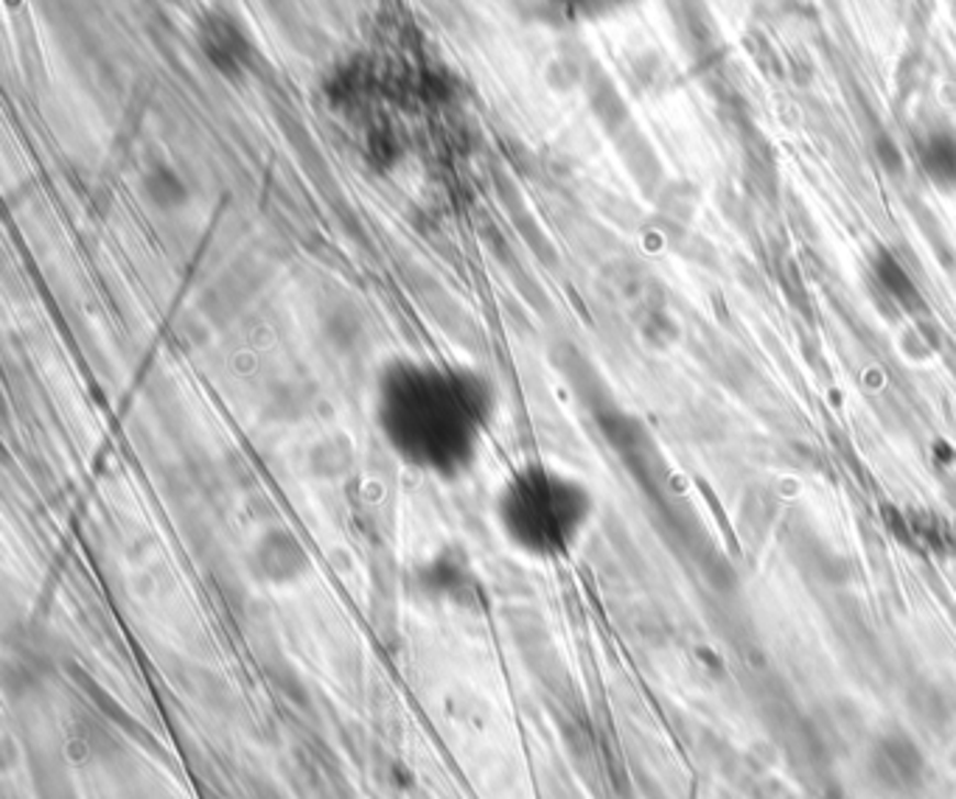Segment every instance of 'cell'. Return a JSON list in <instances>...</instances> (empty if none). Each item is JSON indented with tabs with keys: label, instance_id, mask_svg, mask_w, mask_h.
Wrapping results in <instances>:
<instances>
[{
	"label": "cell",
	"instance_id": "6da1fadb",
	"mask_svg": "<svg viewBox=\"0 0 956 799\" xmlns=\"http://www.w3.org/2000/svg\"><path fill=\"white\" fill-rule=\"evenodd\" d=\"M500 388L486 368L401 351L370 379V424L381 446L421 480L457 486L486 457L500 421Z\"/></svg>",
	"mask_w": 956,
	"mask_h": 799
},
{
	"label": "cell",
	"instance_id": "7a4b0ae2",
	"mask_svg": "<svg viewBox=\"0 0 956 799\" xmlns=\"http://www.w3.org/2000/svg\"><path fill=\"white\" fill-rule=\"evenodd\" d=\"M598 513L592 486L544 457L513 463L491 493V528L508 553L527 564L569 562Z\"/></svg>",
	"mask_w": 956,
	"mask_h": 799
},
{
	"label": "cell",
	"instance_id": "3957f363",
	"mask_svg": "<svg viewBox=\"0 0 956 799\" xmlns=\"http://www.w3.org/2000/svg\"><path fill=\"white\" fill-rule=\"evenodd\" d=\"M869 783L892 797H909L929 780V757L909 732L889 730L869 743L864 757Z\"/></svg>",
	"mask_w": 956,
	"mask_h": 799
},
{
	"label": "cell",
	"instance_id": "277c9868",
	"mask_svg": "<svg viewBox=\"0 0 956 799\" xmlns=\"http://www.w3.org/2000/svg\"><path fill=\"white\" fill-rule=\"evenodd\" d=\"M253 573L267 587H294L309 575V556L289 531H267L253 547Z\"/></svg>",
	"mask_w": 956,
	"mask_h": 799
},
{
	"label": "cell",
	"instance_id": "5b68a950",
	"mask_svg": "<svg viewBox=\"0 0 956 799\" xmlns=\"http://www.w3.org/2000/svg\"><path fill=\"white\" fill-rule=\"evenodd\" d=\"M920 166L925 177L943 191L956 188V135L951 130H934L920 146Z\"/></svg>",
	"mask_w": 956,
	"mask_h": 799
},
{
	"label": "cell",
	"instance_id": "8992f818",
	"mask_svg": "<svg viewBox=\"0 0 956 799\" xmlns=\"http://www.w3.org/2000/svg\"><path fill=\"white\" fill-rule=\"evenodd\" d=\"M876 278L881 281V287L898 300V303H903V307L918 303V287H914L912 275L903 269V264H900L892 253H881V256L876 258Z\"/></svg>",
	"mask_w": 956,
	"mask_h": 799
}]
</instances>
